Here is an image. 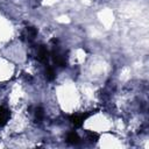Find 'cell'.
<instances>
[{
  "mask_svg": "<svg viewBox=\"0 0 149 149\" xmlns=\"http://www.w3.org/2000/svg\"><path fill=\"white\" fill-rule=\"evenodd\" d=\"M49 56H50V52L47 50V48L44 45H41L38 48V51H37V58L40 62L47 64L48 63V59H49Z\"/></svg>",
  "mask_w": 149,
  "mask_h": 149,
  "instance_id": "3957f363",
  "label": "cell"
},
{
  "mask_svg": "<svg viewBox=\"0 0 149 149\" xmlns=\"http://www.w3.org/2000/svg\"><path fill=\"white\" fill-rule=\"evenodd\" d=\"M36 34H37V30L34 27H27V29H26V36H27V38L33 40L36 36Z\"/></svg>",
  "mask_w": 149,
  "mask_h": 149,
  "instance_id": "8992f818",
  "label": "cell"
},
{
  "mask_svg": "<svg viewBox=\"0 0 149 149\" xmlns=\"http://www.w3.org/2000/svg\"><path fill=\"white\" fill-rule=\"evenodd\" d=\"M35 118H36L37 121H41V120L44 118V111H43L41 107L36 108V111H35Z\"/></svg>",
  "mask_w": 149,
  "mask_h": 149,
  "instance_id": "ba28073f",
  "label": "cell"
},
{
  "mask_svg": "<svg viewBox=\"0 0 149 149\" xmlns=\"http://www.w3.org/2000/svg\"><path fill=\"white\" fill-rule=\"evenodd\" d=\"M87 139L91 141V142H95L98 139H99V135L94 132H88L87 133Z\"/></svg>",
  "mask_w": 149,
  "mask_h": 149,
  "instance_id": "9c48e42d",
  "label": "cell"
},
{
  "mask_svg": "<svg viewBox=\"0 0 149 149\" xmlns=\"http://www.w3.org/2000/svg\"><path fill=\"white\" fill-rule=\"evenodd\" d=\"M10 113L7 108L0 106V126H5L7 123V121L9 120Z\"/></svg>",
  "mask_w": 149,
  "mask_h": 149,
  "instance_id": "277c9868",
  "label": "cell"
},
{
  "mask_svg": "<svg viewBox=\"0 0 149 149\" xmlns=\"http://www.w3.org/2000/svg\"><path fill=\"white\" fill-rule=\"evenodd\" d=\"M94 112H86V113H81V114H73L70 116V121L74 127H81V125L84 123V121Z\"/></svg>",
  "mask_w": 149,
  "mask_h": 149,
  "instance_id": "6da1fadb",
  "label": "cell"
},
{
  "mask_svg": "<svg viewBox=\"0 0 149 149\" xmlns=\"http://www.w3.org/2000/svg\"><path fill=\"white\" fill-rule=\"evenodd\" d=\"M45 77H47V79H48V80H54V79H55L56 74H55V71H54V69H52L51 66H48V68H47Z\"/></svg>",
  "mask_w": 149,
  "mask_h": 149,
  "instance_id": "52a82bcc",
  "label": "cell"
},
{
  "mask_svg": "<svg viewBox=\"0 0 149 149\" xmlns=\"http://www.w3.org/2000/svg\"><path fill=\"white\" fill-rule=\"evenodd\" d=\"M50 56H51V58H52V61H54L55 64H57L58 66H65L66 58H65V56L63 54L57 52V51L54 50L52 52H50Z\"/></svg>",
  "mask_w": 149,
  "mask_h": 149,
  "instance_id": "7a4b0ae2",
  "label": "cell"
},
{
  "mask_svg": "<svg viewBox=\"0 0 149 149\" xmlns=\"http://www.w3.org/2000/svg\"><path fill=\"white\" fill-rule=\"evenodd\" d=\"M66 141H68L69 143H71V144H77V143L80 141V137H79V135H78L74 130H72V132H70V133L68 134Z\"/></svg>",
  "mask_w": 149,
  "mask_h": 149,
  "instance_id": "5b68a950",
  "label": "cell"
}]
</instances>
